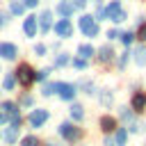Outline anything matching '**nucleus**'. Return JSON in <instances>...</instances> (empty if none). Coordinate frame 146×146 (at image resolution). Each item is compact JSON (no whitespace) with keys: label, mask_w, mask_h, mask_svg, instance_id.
Masks as SVG:
<instances>
[{"label":"nucleus","mask_w":146,"mask_h":146,"mask_svg":"<svg viewBox=\"0 0 146 146\" xmlns=\"http://www.w3.org/2000/svg\"><path fill=\"white\" fill-rule=\"evenodd\" d=\"M105 16H107L112 23H123V21H125V11H123V7H121L119 0H112V2L105 7Z\"/></svg>","instance_id":"nucleus-4"},{"label":"nucleus","mask_w":146,"mask_h":146,"mask_svg":"<svg viewBox=\"0 0 146 146\" xmlns=\"http://www.w3.org/2000/svg\"><path fill=\"white\" fill-rule=\"evenodd\" d=\"M68 112H71V119H73V121H82V119H84V107L78 105V103H73Z\"/></svg>","instance_id":"nucleus-18"},{"label":"nucleus","mask_w":146,"mask_h":146,"mask_svg":"<svg viewBox=\"0 0 146 146\" xmlns=\"http://www.w3.org/2000/svg\"><path fill=\"white\" fill-rule=\"evenodd\" d=\"M105 146H116V141L112 137H105Z\"/></svg>","instance_id":"nucleus-40"},{"label":"nucleus","mask_w":146,"mask_h":146,"mask_svg":"<svg viewBox=\"0 0 146 146\" xmlns=\"http://www.w3.org/2000/svg\"><path fill=\"white\" fill-rule=\"evenodd\" d=\"M78 55L84 57V59H91V57L96 55V48H94L91 43H80V46H78Z\"/></svg>","instance_id":"nucleus-15"},{"label":"nucleus","mask_w":146,"mask_h":146,"mask_svg":"<svg viewBox=\"0 0 146 146\" xmlns=\"http://www.w3.org/2000/svg\"><path fill=\"white\" fill-rule=\"evenodd\" d=\"M98 123H100V130H103V132H112V130H116V121H114L112 116H107V114L100 116Z\"/></svg>","instance_id":"nucleus-16"},{"label":"nucleus","mask_w":146,"mask_h":146,"mask_svg":"<svg viewBox=\"0 0 146 146\" xmlns=\"http://www.w3.org/2000/svg\"><path fill=\"white\" fill-rule=\"evenodd\" d=\"M48 75H50V68H41V71H36L34 80H36V82H46V80H48Z\"/></svg>","instance_id":"nucleus-31"},{"label":"nucleus","mask_w":146,"mask_h":146,"mask_svg":"<svg viewBox=\"0 0 146 146\" xmlns=\"http://www.w3.org/2000/svg\"><path fill=\"white\" fill-rule=\"evenodd\" d=\"M121 119H123V121H130V119H132V112H128V107H123V110H121Z\"/></svg>","instance_id":"nucleus-34"},{"label":"nucleus","mask_w":146,"mask_h":146,"mask_svg":"<svg viewBox=\"0 0 146 146\" xmlns=\"http://www.w3.org/2000/svg\"><path fill=\"white\" fill-rule=\"evenodd\" d=\"M39 30H41L43 34H48V32L52 30V11H50V9H43V11H41V16H39Z\"/></svg>","instance_id":"nucleus-10"},{"label":"nucleus","mask_w":146,"mask_h":146,"mask_svg":"<svg viewBox=\"0 0 146 146\" xmlns=\"http://www.w3.org/2000/svg\"><path fill=\"white\" fill-rule=\"evenodd\" d=\"M18 105H21V107H32V105H34V98H32L30 94H23L21 100H18Z\"/></svg>","instance_id":"nucleus-29"},{"label":"nucleus","mask_w":146,"mask_h":146,"mask_svg":"<svg viewBox=\"0 0 146 146\" xmlns=\"http://www.w3.org/2000/svg\"><path fill=\"white\" fill-rule=\"evenodd\" d=\"M80 89H82L87 96H94V94H96V87H94L91 80H82V82H80Z\"/></svg>","instance_id":"nucleus-26"},{"label":"nucleus","mask_w":146,"mask_h":146,"mask_svg":"<svg viewBox=\"0 0 146 146\" xmlns=\"http://www.w3.org/2000/svg\"><path fill=\"white\" fill-rule=\"evenodd\" d=\"M2 123H9V116H7V114L0 110V125H2Z\"/></svg>","instance_id":"nucleus-39"},{"label":"nucleus","mask_w":146,"mask_h":146,"mask_svg":"<svg viewBox=\"0 0 146 146\" xmlns=\"http://www.w3.org/2000/svg\"><path fill=\"white\" fill-rule=\"evenodd\" d=\"M14 73H16V78H18V84H23V87H30L32 82H36V80H34L36 71H34L32 64H27V62H21Z\"/></svg>","instance_id":"nucleus-2"},{"label":"nucleus","mask_w":146,"mask_h":146,"mask_svg":"<svg viewBox=\"0 0 146 146\" xmlns=\"http://www.w3.org/2000/svg\"><path fill=\"white\" fill-rule=\"evenodd\" d=\"M66 64H71V55H68V52H59V55L55 57V62H52V66H57V68H62V66H66Z\"/></svg>","instance_id":"nucleus-21"},{"label":"nucleus","mask_w":146,"mask_h":146,"mask_svg":"<svg viewBox=\"0 0 146 146\" xmlns=\"http://www.w3.org/2000/svg\"><path fill=\"white\" fill-rule=\"evenodd\" d=\"M71 2H73L75 9H84V7H87V0H71Z\"/></svg>","instance_id":"nucleus-35"},{"label":"nucleus","mask_w":146,"mask_h":146,"mask_svg":"<svg viewBox=\"0 0 146 146\" xmlns=\"http://www.w3.org/2000/svg\"><path fill=\"white\" fill-rule=\"evenodd\" d=\"M57 132H59V137H64L66 141H78V139L82 137V130H80L75 123H71V121H62L59 128H57Z\"/></svg>","instance_id":"nucleus-3"},{"label":"nucleus","mask_w":146,"mask_h":146,"mask_svg":"<svg viewBox=\"0 0 146 146\" xmlns=\"http://www.w3.org/2000/svg\"><path fill=\"white\" fill-rule=\"evenodd\" d=\"M78 27L82 30V34L84 36H89V39H94V36H98V23H96V16H91V14H82L80 18H78Z\"/></svg>","instance_id":"nucleus-1"},{"label":"nucleus","mask_w":146,"mask_h":146,"mask_svg":"<svg viewBox=\"0 0 146 146\" xmlns=\"http://www.w3.org/2000/svg\"><path fill=\"white\" fill-rule=\"evenodd\" d=\"M139 39H146V25H141V30H139Z\"/></svg>","instance_id":"nucleus-41"},{"label":"nucleus","mask_w":146,"mask_h":146,"mask_svg":"<svg viewBox=\"0 0 146 146\" xmlns=\"http://www.w3.org/2000/svg\"><path fill=\"white\" fill-rule=\"evenodd\" d=\"M16 84H18L16 73H5V78H2V91H14Z\"/></svg>","instance_id":"nucleus-14"},{"label":"nucleus","mask_w":146,"mask_h":146,"mask_svg":"<svg viewBox=\"0 0 146 146\" xmlns=\"http://www.w3.org/2000/svg\"><path fill=\"white\" fill-rule=\"evenodd\" d=\"M0 110H2L7 116H18V114H21V105L14 103V100H2V103H0Z\"/></svg>","instance_id":"nucleus-13"},{"label":"nucleus","mask_w":146,"mask_h":146,"mask_svg":"<svg viewBox=\"0 0 146 146\" xmlns=\"http://www.w3.org/2000/svg\"><path fill=\"white\" fill-rule=\"evenodd\" d=\"M36 32H39V16L30 14L27 18H23V34H25L27 39H34Z\"/></svg>","instance_id":"nucleus-7"},{"label":"nucleus","mask_w":146,"mask_h":146,"mask_svg":"<svg viewBox=\"0 0 146 146\" xmlns=\"http://www.w3.org/2000/svg\"><path fill=\"white\" fill-rule=\"evenodd\" d=\"M55 11H57L62 18H68V16L75 11V7H73V2H68V0H59L57 7H55Z\"/></svg>","instance_id":"nucleus-12"},{"label":"nucleus","mask_w":146,"mask_h":146,"mask_svg":"<svg viewBox=\"0 0 146 146\" xmlns=\"http://www.w3.org/2000/svg\"><path fill=\"white\" fill-rule=\"evenodd\" d=\"M135 62L139 66H146V46H141V48L135 50Z\"/></svg>","instance_id":"nucleus-25"},{"label":"nucleus","mask_w":146,"mask_h":146,"mask_svg":"<svg viewBox=\"0 0 146 146\" xmlns=\"http://www.w3.org/2000/svg\"><path fill=\"white\" fill-rule=\"evenodd\" d=\"M2 139L7 141V144H14V141H18V128H7L5 132H2Z\"/></svg>","instance_id":"nucleus-19"},{"label":"nucleus","mask_w":146,"mask_h":146,"mask_svg":"<svg viewBox=\"0 0 146 146\" xmlns=\"http://www.w3.org/2000/svg\"><path fill=\"white\" fill-rule=\"evenodd\" d=\"M75 94H78V87H75V84H71V82H57V96H59L62 100L71 103V100L75 98Z\"/></svg>","instance_id":"nucleus-8"},{"label":"nucleus","mask_w":146,"mask_h":146,"mask_svg":"<svg viewBox=\"0 0 146 146\" xmlns=\"http://www.w3.org/2000/svg\"><path fill=\"white\" fill-rule=\"evenodd\" d=\"M0 137H2V135H0Z\"/></svg>","instance_id":"nucleus-43"},{"label":"nucleus","mask_w":146,"mask_h":146,"mask_svg":"<svg viewBox=\"0 0 146 146\" xmlns=\"http://www.w3.org/2000/svg\"><path fill=\"white\" fill-rule=\"evenodd\" d=\"M9 21H11V18H9V11H0V30H2Z\"/></svg>","instance_id":"nucleus-33"},{"label":"nucleus","mask_w":146,"mask_h":146,"mask_svg":"<svg viewBox=\"0 0 146 146\" xmlns=\"http://www.w3.org/2000/svg\"><path fill=\"white\" fill-rule=\"evenodd\" d=\"M25 11V5L18 2V0H9V16H23Z\"/></svg>","instance_id":"nucleus-17"},{"label":"nucleus","mask_w":146,"mask_h":146,"mask_svg":"<svg viewBox=\"0 0 146 146\" xmlns=\"http://www.w3.org/2000/svg\"><path fill=\"white\" fill-rule=\"evenodd\" d=\"M71 64H73V68H78V71L87 68V59H84V57H75V59H71Z\"/></svg>","instance_id":"nucleus-30"},{"label":"nucleus","mask_w":146,"mask_h":146,"mask_svg":"<svg viewBox=\"0 0 146 146\" xmlns=\"http://www.w3.org/2000/svg\"><path fill=\"white\" fill-rule=\"evenodd\" d=\"M41 141H39V137L36 135H25V137H21V146H39Z\"/></svg>","instance_id":"nucleus-24"},{"label":"nucleus","mask_w":146,"mask_h":146,"mask_svg":"<svg viewBox=\"0 0 146 146\" xmlns=\"http://www.w3.org/2000/svg\"><path fill=\"white\" fill-rule=\"evenodd\" d=\"M52 30H55V34H57L59 39L73 36V23H71V18H59V21L52 25Z\"/></svg>","instance_id":"nucleus-6"},{"label":"nucleus","mask_w":146,"mask_h":146,"mask_svg":"<svg viewBox=\"0 0 146 146\" xmlns=\"http://www.w3.org/2000/svg\"><path fill=\"white\" fill-rule=\"evenodd\" d=\"M114 141H116V146H125V141H128V130H125V128H116Z\"/></svg>","instance_id":"nucleus-22"},{"label":"nucleus","mask_w":146,"mask_h":146,"mask_svg":"<svg viewBox=\"0 0 146 146\" xmlns=\"http://www.w3.org/2000/svg\"><path fill=\"white\" fill-rule=\"evenodd\" d=\"M23 5H25V9H34L39 5V0H23Z\"/></svg>","instance_id":"nucleus-36"},{"label":"nucleus","mask_w":146,"mask_h":146,"mask_svg":"<svg viewBox=\"0 0 146 146\" xmlns=\"http://www.w3.org/2000/svg\"><path fill=\"white\" fill-rule=\"evenodd\" d=\"M128 55H130V52H123V57H121V59H119V66H121V68H123V66H125V62H128Z\"/></svg>","instance_id":"nucleus-38"},{"label":"nucleus","mask_w":146,"mask_h":146,"mask_svg":"<svg viewBox=\"0 0 146 146\" xmlns=\"http://www.w3.org/2000/svg\"><path fill=\"white\" fill-rule=\"evenodd\" d=\"M98 98H100V103H103V105H105V107H107V105H112V100H114V94H112V91H110V89H103V91H100V96H98Z\"/></svg>","instance_id":"nucleus-27"},{"label":"nucleus","mask_w":146,"mask_h":146,"mask_svg":"<svg viewBox=\"0 0 146 146\" xmlns=\"http://www.w3.org/2000/svg\"><path fill=\"white\" fill-rule=\"evenodd\" d=\"M121 41H123V46H130V43L135 41V34H132V32H123V34H121Z\"/></svg>","instance_id":"nucleus-32"},{"label":"nucleus","mask_w":146,"mask_h":146,"mask_svg":"<svg viewBox=\"0 0 146 146\" xmlns=\"http://www.w3.org/2000/svg\"><path fill=\"white\" fill-rule=\"evenodd\" d=\"M116 36H121L119 30H110V32H107V39H116Z\"/></svg>","instance_id":"nucleus-37"},{"label":"nucleus","mask_w":146,"mask_h":146,"mask_svg":"<svg viewBox=\"0 0 146 146\" xmlns=\"http://www.w3.org/2000/svg\"><path fill=\"white\" fill-rule=\"evenodd\" d=\"M52 94H57V82H43L41 96H52Z\"/></svg>","instance_id":"nucleus-23"},{"label":"nucleus","mask_w":146,"mask_h":146,"mask_svg":"<svg viewBox=\"0 0 146 146\" xmlns=\"http://www.w3.org/2000/svg\"><path fill=\"white\" fill-rule=\"evenodd\" d=\"M130 110H135V112H144L146 110V91H135L132 94Z\"/></svg>","instance_id":"nucleus-11"},{"label":"nucleus","mask_w":146,"mask_h":146,"mask_svg":"<svg viewBox=\"0 0 146 146\" xmlns=\"http://www.w3.org/2000/svg\"><path fill=\"white\" fill-rule=\"evenodd\" d=\"M18 57V46L11 41H0V59L5 62H14Z\"/></svg>","instance_id":"nucleus-9"},{"label":"nucleus","mask_w":146,"mask_h":146,"mask_svg":"<svg viewBox=\"0 0 146 146\" xmlns=\"http://www.w3.org/2000/svg\"><path fill=\"white\" fill-rule=\"evenodd\" d=\"M48 119H50V112H48V110H41V107H34V110L27 114L30 128H41V125H46Z\"/></svg>","instance_id":"nucleus-5"},{"label":"nucleus","mask_w":146,"mask_h":146,"mask_svg":"<svg viewBox=\"0 0 146 146\" xmlns=\"http://www.w3.org/2000/svg\"><path fill=\"white\" fill-rule=\"evenodd\" d=\"M98 59H100V62H110V59H114V50H112V46H103V48L98 50Z\"/></svg>","instance_id":"nucleus-20"},{"label":"nucleus","mask_w":146,"mask_h":146,"mask_svg":"<svg viewBox=\"0 0 146 146\" xmlns=\"http://www.w3.org/2000/svg\"><path fill=\"white\" fill-rule=\"evenodd\" d=\"M46 146H55V144H46Z\"/></svg>","instance_id":"nucleus-42"},{"label":"nucleus","mask_w":146,"mask_h":146,"mask_svg":"<svg viewBox=\"0 0 146 146\" xmlns=\"http://www.w3.org/2000/svg\"><path fill=\"white\" fill-rule=\"evenodd\" d=\"M32 50H34V55H36V57H46L48 46H46V43H34V48H32Z\"/></svg>","instance_id":"nucleus-28"}]
</instances>
